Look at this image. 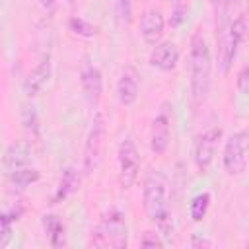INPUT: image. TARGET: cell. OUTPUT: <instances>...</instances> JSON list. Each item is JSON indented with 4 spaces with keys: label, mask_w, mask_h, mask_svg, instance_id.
<instances>
[{
    "label": "cell",
    "mask_w": 249,
    "mask_h": 249,
    "mask_svg": "<svg viewBox=\"0 0 249 249\" xmlns=\"http://www.w3.org/2000/svg\"><path fill=\"white\" fill-rule=\"evenodd\" d=\"M142 206L146 216L156 224L160 235H173V216L169 210V195H167V179L160 169L148 171L142 187Z\"/></svg>",
    "instance_id": "obj_1"
},
{
    "label": "cell",
    "mask_w": 249,
    "mask_h": 249,
    "mask_svg": "<svg viewBox=\"0 0 249 249\" xmlns=\"http://www.w3.org/2000/svg\"><path fill=\"white\" fill-rule=\"evenodd\" d=\"M189 70H191V97L195 105H200L210 89V72H212V54L208 41L200 29L191 35L189 49Z\"/></svg>",
    "instance_id": "obj_2"
},
{
    "label": "cell",
    "mask_w": 249,
    "mask_h": 249,
    "mask_svg": "<svg viewBox=\"0 0 249 249\" xmlns=\"http://www.w3.org/2000/svg\"><path fill=\"white\" fill-rule=\"evenodd\" d=\"M89 245L101 249H124L128 245V228L124 214L119 210H109L91 230Z\"/></svg>",
    "instance_id": "obj_3"
},
{
    "label": "cell",
    "mask_w": 249,
    "mask_h": 249,
    "mask_svg": "<svg viewBox=\"0 0 249 249\" xmlns=\"http://www.w3.org/2000/svg\"><path fill=\"white\" fill-rule=\"evenodd\" d=\"M105 136H107V121L103 111H97L91 119L86 142H84V158H82V169L86 175L93 173L101 161V154H103V144H105Z\"/></svg>",
    "instance_id": "obj_4"
},
{
    "label": "cell",
    "mask_w": 249,
    "mask_h": 249,
    "mask_svg": "<svg viewBox=\"0 0 249 249\" xmlns=\"http://www.w3.org/2000/svg\"><path fill=\"white\" fill-rule=\"evenodd\" d=\"M247 130H237L228 136L224 142V152H222V163L228 175H243L247 169Z\"/></svg>",
    "instance_id": "obj_5"
},
{
    "label": "cell",
    "mask_w": 249,
    "mask_h": 249,
    "mask_svg": "<svg viewBox=\"0 0 249 249\" xmlns=\"http://www.w3.org/2000/svg\"><path fill=\"white\" fill-rule=\"evenodd\" d=\"M117 161H119V185L121 189H130L136 179H138V173H140V154H138V148L134 144L132 138H124L121 144H119V150H117Z\"/></svg>",
    "instance_id": "obj_6"
},
{
    "label": "cell",
    "mask_w": 249,
    "mask_h": 249,
    "mask_svg": "<svg viewBox=\"0 0 249 249\" xmlns=\"http://www.w3.org/2000/svg\"><path fill=\"white\" fill-rule=\"evenodd\" d=\"M222 136H224V130L218 124H214V126H210V128H206V130H202L200 134L195 136L193 160H195V163L200 171H206L212 165Z\"/></svg>",
    "instance_id": "obj_7"
},
{
    "label": "cell",
    "mask_w": 249,
    "mask_h": 249,
    "mask_svg": "<svg viewBox=\"0 0 249 249\" xmlns=\"http://www.w3.org/2000/svg\"><path fill=\"white\" fill-rule=\"evenodd\" d=\"M171 142V113H169V105L163 103L160 113L152 119L150 124V150L156 156H161L167 152Z\"/></svg>",
    "instance_id": "obj_8"
},
{
    "label": "cell",
    "mask_w": 249,
    "mask_h": 249,
    "mask_svg": "<svg viewBox=\"0 0 249 249\" xmlns=\"http://www.w3.org/2000/svg\"><path fill=\"white\" fill-rule=\"evenodd\" d=\"M163 31H165V16L161 14V10L158 8L144 10V14L140 16V35L144 43L154 47L156 43L161 41Z\"/></svg>",
    "instance_id": "obj_9"
},
{
    "label": "cell",
    "mask_w": 249,
    "mask_h": 249,
    "mask_svg": "<svg viewBox=\"0 0 249 249\" xmlns=\"http://www.w3.org/2000/svg\"><path fill=\"white\" fill-rule=\"evenodd\" d=\"M239 47H241V43L231 35L228 23L220 25V33H218V68L222 70V74H228L231 70Z\"/></svg>",
    "instance_id": "obj_10"
},
{
    "label": "cell",
    "mask_w": 249,
    "mask_h": 249,
    "mask_svg": "<svg viewBox=\"0 0 249 249\" xmlns=\"http://www.w3.org/2000/svg\"><path fill=\"white\" fill-rule=\"evenodd\" d=\"M138 89H140L138 70L132 64H126L117 80V97L124 107H130L138 99Z\"/></svg>",
    "instance_id": "obj_11"
},
{
    "label": "cell",
    "mask_w": 249,
    "mask_h": 249,
    "mask_svg": "<svg viewBox=\"0 0 249 249\" xmlns=\"http://www.w3.org/2000/svg\"><path fill=\"white\" fill-rule=\"evenodd\" d=\"M51 74H53V64H51V56L47 54V56H43V58L31 68V72L27 74V78H25V82H23L25 93H27L29 97L39 95V93L45 89V86L49 84Z\"/></svg>",
    "instance_id": "obj_12"
},
{
    "label": "cell",
    "mask_w": 249,
    "mask_h": 249,
    "mask_svg": "<svg viewBox=\"0 0 249 249\" xmlns=\"http://www.w3.org/2000/svg\"><path fill=\"white\" fill-rule=\"evenodd\" d=\"M148 62L154 68L161 70V72L173 70L177 66V62H179V49H177V45L171 43V41H160V43H156L154 49H152V53H150Z\"/></svg>",
    "instance_id": "obj_13"
},
{
    "label": "cell",
    "mask_w": 249,
    "mask_h": 249,
    "mask_svg": "<svg viewBox=\"0 0 249 249\" xmlns=\"http://www.w3.org/2000/svg\"><path fill=\"white\" fill-rule=\"evenodd\" d=\"M80 84H82V89H84L86 97L91 103H97L99 97H101V91H103V78H101L99 68L86 62L80 70Z\"/></svg>",
    "instance_id": "obj_14"
},
{
    "label": "cell",
    "mask_w": 249,
    "mask_h": 249,
    "mask_svg": "<svg viewBox=\"0 0 249 249\" xmlns=\"http://www.w3.org/2000/svg\"><path fill=\"white\" fill-rule=\"evenodd\" d=\"M31 161V146L27 142H14L8 146L6 154H4V165L6 169H18V167H25Z\"/></svg>",
    "instance_id": "obj_15"
},
{
    "label": "cell",
    "mask_w": 249,
    "mask_h": 249,
    "mask_svg": "<svg viewBox=\"0 0 249 249\" xmlns=\"http://www.w3.org/2000/svg\"><path fill=\"white\" fill-rule=\"evenodd\" d=\"M43 228H45V233L49 237V243L53 247H64L66 245V228L62 224V220L54 214H45L43 220H41Z\"/></svg>",
    "instance_id": "obj_16"
},
{
    "label": "cell",
    "mask_w": 249,
    "mask_h": 249,
    "mask_svg": "<svg viewBox=\"0 0 249 249\" xmlns=\"http://www.w3.org/2000/svg\"><path fill=\"white\" fill-rule=\"evenodd\" d=\"M78 185H80V173H78L74 167H64L53 200H54V202H62L64 198H68V196L78 189Z\"/></svg>",
    "instance_id": "obj_17"
},
{
    "label": "cell",
    "mask_w": 249,
    "mask_h": 249,
    "mask_svg": "<svg viewBox=\"0 0 249 249\" xmlns=\"http://www.w3.org/2000/svg\"><path fill=\"white\" fill-rule=\"evenodd\" d=\"M41 179V173L39 169L35 167H18V169H12L10 171V183L16 185V187H31L33 183H37Z\"/></svg>",
    "instance_id": "obj_18"
},
{
    "label": "cell",
    "mask_w": 249,
    "mask_h": 249,
    "mask_svg": "<svg viewBox=\"0 0 249 249\" xmlns=\"http://www.w3.org/2000/svg\"><path fill=\"white\" fill-rule=\"evenodd\" d=\"M210 208V193H198L193 196L191 204H189V216L193 222H202V218L206 216Z\"/></svg>",
    "instance_id": "obj_19"
},
{
    "label": "cell",
    "mask_w": 249,
    "mask_h": 249,
    "mask_svg": "<svg viewBox=\"0 0 249 249\" xmlns=\"http://www.w3.org/2000/svg\"><path fill=\"white\" fill-rule=\"evenodd\" d=\"M21 123L29 138H39V115L33 105H23L21 109Z\"/></svg>",
    "instance_id": "obj_20"
},
{
    "label": "cell",
    "mask_w": 249,
    "mask_h": 249,
    "mask_svg": "<svg viewBox=\"0 0 249 249\" xmlns=\"http://www.w3.org/2000/svg\"><path fill=\"white\" fill-rule=\"evenodd\" d=\"M68 29L78 35V37H84V39H89V37H95L97 35V27L93 23H89L88 19L80 18V16H74L68 19Z\"/></svg>",
    "instance_id": "obj_21"
},
{
    "label": "cell",
    "mask_w": 249,
    "mask_h": 249,
    "mask_svg": "<svg viewBox=\"0 0 249 249\" xmlns=\"http://www.w3.org/2000/svg\"><path fill=\"white\" fill-rule=\"evenodd\" d=\"M171 4V16H169V25L171 27H181L189 16V0H169Z\"/></svg>",
    "instance_id": "obj_22"
},
{
    "label": "cell",
    "mask_w": 249,
    "mask_h": 249,
    "mask_svg": "<svg viewBox=\"0 0 249 249\" xmlns=\"http://www.w3.org/2000/svg\"><path fill=\"white\" fill-rule=\"evenodd\" d=\"M212 2H214V6H216V16L220 18V25H224V23L230 21V19H228L230 10H231L239 0H212Z\"/></svg>",
    "instance_id": "obj_23"
},
{
    "label": "cell",
    "mask_w": 249,
    "mask_h": 249,
    "mask_svg": "<svg viewBox=\"0 0 249 249\" xmlns=\"http://www.w3.org/2000/svg\"><path fill=\"white\" fill-rule=\"evenodd\" d=\"M235 86H237V91L241 97H245L249 93V66H241V70L237 72Z\"/></svg>",
    "instance_id": "obj_24"
},
{
    "label": "cell",
    "mask_w": 249,
    "mask_h": 249,
    "mask_svg": "<svg viewBox=\"0 0 249 249\" xmlns=\"http://www.w3.org/2000/svg\"><path fill=\"white\" fill-rule=\"evenodd\" d=\"M140 245L142 247H163L165 245V241L161 239V235H160V231L156 233V231H146L142 237H140Z\"/></svg>",
    "instance_id": "obj_25"
},
{
    "label": "cell",
    "mask_w": 249,
    "mask_h": 249,
    "mask_svg": "<svg viewBox=\"0 0 249 249\" xmlns=\"http://www.w3.org/2000/svg\"><path fill=\"white\" fill-rule=\"evenodd\" d=\"M117 12H119L121 21L130 23V19H132V2L130 0H117Z\"/></svg>",
    "instance_id": "obj_26"
},
{
    "label": "cell",
    "mask_w": 249,
    "mask_h": 249,
    "mask_svg": "<svg viewBox=\"0 0 249 249\" xmlns=\"http://www.w3.org/2000/svg\"><path fill=\"white\" fill-rule=\"evenodd\" d=\"M10 241H12V226L0 224V249L6 247Z\"/></svg>",
    "instance_id": "obj_27"
},
{
    "label": "cell",
    "mask_w": 249,
    "mask_h": 249,
    "mask_svg": "<svg viewBox=\"0 0 249 249\" xmlns=\"http://www.w3.org/2000/svg\"><path fill=\"white\" fill-rule=\"evenodd\" d=\"M37 4L41 6V10L45 12V14H54V10H56V0H37Z\"/></svg>",
    "instance_id": "obj_28"
},
{
    "label": "cell",
    "mask_w": 249,
    "mask_h": 249,
    "mask_svg": "<svg viewBox=\"0 0 249 249\" xmlns=\"http://www.w3.org/2000/svg\"><path fill=\"white\" fill-rule=\"evenodd\" d=\"M191 247H195V249H198V247H212V241L206 239V237H200V235H193Z\"/></svg>",
    "instance_id": "obj_29"
}]
</instances>
